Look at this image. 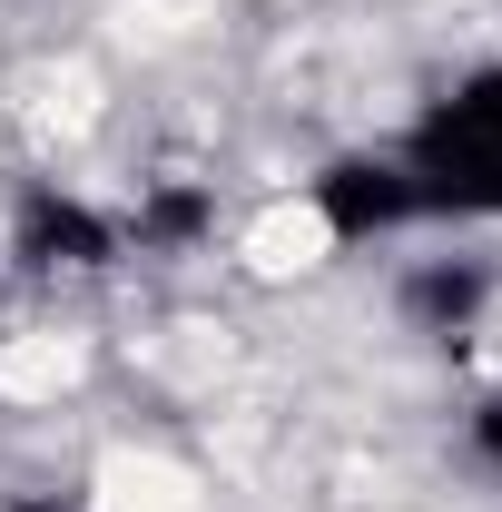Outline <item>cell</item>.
Segmentation results:
<instances>
[{
  "instance_id": "obj_1",
  "label": "cell",
  "mask_w": 502,
  "mask_h": 512,
  "mask_svg": "<svg viewBox=\"0 0 502 512\" xmlns=\"http://www.w3.org/2000/svg\"><path fill=\"white\" fill-rule=\"evenodd\" d=\"M197 503H207L197 473L158 444H119V453H99V473H89V512H197Z\"/></svg>"
},
{
  "instance_id": "obj_2",
  "label": "cell",
  "mask_w": 502,
  "mask_h": 512,
  "mask_svg": "<svg viewBox=\"0 0 502 512\" xmlns=\"http://www.w3.org/2000/svg\"><path fill=\"white\" fill-rule=\"evenodd\" d=\"M325 256H335V217L315 197H276V207L247 217V266L256 276H315Z\"/></svg>"
},
{
  "instance_id": "obj_3",
  "label": "cell",
  "mask_w": 502,
  "mask_h": 512,
  "mask_svg": "<svg viewBox=\"0 0 502 512\" xmlns=\"http://www.w3.org/2000/svg\"><path fill=\"white\" fill-rule=\"evenodd\" d=\"M89 365V345L60 335V325H40V335H10L0 345V404H60L69 384Z\"/></svg>"
}]
</instances>
